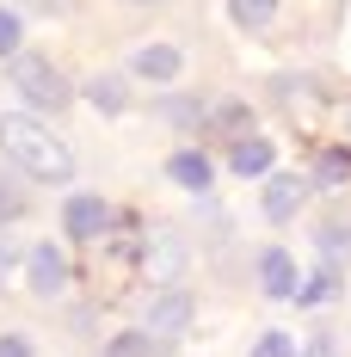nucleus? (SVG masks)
<instances>
[{"mask_svg":"<svg viewBox=\"0 0 351 357\" xmlns=\"http://www.w3.org/2000/svg\"><path fill=\"white\" fill-rule=\"evenodd\" d=\"M0 154L37 185H68L74 178V154L56 130H43L37 111H0Z\"/></svg>","mask_w":351,"mask_h":357,"instance_id":"nucleus-1","label":"nucleus"},{"mask_svg":"<svg viewBox=\"0 0 351 357\" xmlns=\"http://www.w3.org/2000/svg\"><path fill=\"white\" fill-rule=\"evenodd\" d=\"M13 86H19V99L31 111H62L68 105V80L50 68L43 56H13Z\"/></svg>","mask_w":351,"mask_h":357,"instance_id":"nucleus-2","label":"nucleus"},{"mask_svg":"<svg viewBox=\"0 0 351 357\" xmlns=\"http://www.w3.org/2000/svg\"><path fill=\"white\" fill-rule=\"evenodd\" d=\"M191 326V296L185 289H154V302H148V314H142V333L148 339H179Z\"/></svg>","mask_w":351,"mask_h":357,"instance_id":"nucleus-3","label":"nucleus"},{"mask_svg":"<svg viewBox=\"0 0 351 357\" xmlns=\"http://www.w3.org/2000/svg\"><path fill=\"white\" fill-rule=\"evenodd\" d=\"M25 284H31V296H43V302L68 289V259H62L56 241H37V247L25 252Z\"/></svg>","mask_w":351,"mask_h":357,"instance_id":"nucleus-4","label":"nucleus"},{"mask_svg":"<svg viewBox=\"0 0 351 357\" xmlns=\"http://www.w3.org/2000/svg\"><path fill=\"white\" fill-rule=\"evenodd\" d=\"M62 228H68L74 241H99L111 228V204L93 197V191H80V197H68V210H62Z\"/></svg>","mask_w":351,"mask_h":357,"instance_id":"nucleus-5","label":"nucleus"},{"mask_svg":"<svg viewBox=\"0 0 351 357\" xmlns=\"http://www.w3.org/2000/svg\"><path fill=\"white\" fill-rule=\"evenodd\" d=\"M130 74L136 80H154V86H173L179 74H185V56H179L173 43H142L136 56H130Z\"/></svg>","mask_w":351,"mask_h":357,"instance_id":"nucleus-6","label":"nucleus"},{"mask_svg":"<svg viewBox=\"0 0 351 357\" xmlns=\"http://www.w3.org/2000/svg\"><path fill=\"white\" fill-rule=\"evenodd\" d=\"M302 197H308V185H302V178H290V173H278V178H265L259 210L271 215V222H290V215L302 210Z\"/></svg>","mask_w":351,"mask_h":357,"instance_id":"nucleus-7","label":"nucleus"},{"mask_svg":"<svg viewBox=\"0 0 351 357\" xmlns=\"http://www.w3.org/2000/svg\"><path fill=\"white\" fill-rule=\"evenodd\" d=\"M179 271H185V241H179V234H154V241H148V278L173 289Z\"/></svg>","mask_w":351,"mask_h":357,"instance_id":"nucleus-8","label":"nucleus"},{"mask_svg":"<svg viewBox=\"0 0 351 357\" xmlns=\"http://www.w3.org/2000/svg\"><path fill=\"white\" fill-rule=\"evenodd\" d=\"M228 167H234L241 178H265L271 167H278V148L265 142V136H241V142L228 148Z\"/></svg>","mask_w":351,"mask_h":357,"instance_id":"nucleus-9","label":"nucleus"},{"mask_svg":"<svg viewBox=\"0 0 351 357\" xmlns=\"http://www.w3.org/2000/svg\"><path fill=\"white\" fill-rule=\"evenodd\" d=\"M259 289H265V296H296V259H290V252L283 247H265L259 252Z\"/></svg>","mask_w":351,"mask_h":357,"instance_id":"nucleus-10","label":"nucleus"},{"mask_svg":"<svg viewBox=\"0 0 351 357\" xmlns=\"http://www.w3.org/2000/svg\"><path fill=\"white\" fill-rule=\"evenodd\" d=\"M167 178H173L179 191H210V160L197 148H179L173 160H167Z\"/></svg>","mask_w":351,"mask_h":357,"instance_id":"nucleus-11","label":"nucleus"},{"mask_svg":"<svg viewBox=\"0 0 351 357\" xmlns=\"http://www.w3.org/2000/svg\"><path fill=\"white\" fill-rule=\"evenodd\" d=\"M228 19H234L241 31H265V25L278 19V0H228Z\"/></svg>","mask_w":351,"mask_h":357,"instance_id":"nucleus-12","label":"nucleus"},{"mask_svg":"<svg viewBox=\"0 0 351 357\" xmlns=\"http://www.w3.org/2000/svg\"><path fill=\"white\" fill-rule=\"evenodd\" d=\"M87 99H93L99 111H124V105H130V93H124V80H117V74H99V80H87Z\"/></svg>","mask_w":351,"mask_h":357,"instance_id":"nucleus-13","label":"nucleus"},{"mask_svg":"<svg viewBox=\"0 0 351 357\" xmlns=\"http://www.w3.org/2000/svg\"><path fill=\"white\" fill-rule=\"evenodd\" d=\"M333 289H339V271H333V265H320L315 278L296 289V302H302V308H320V302H333Z\"/></svg>","mask_w":351,"mask_h":357,"instance_id":"nucleus-14","label":"nucleus"},{"mask_svg":"<svg viewBox=\"0 0 351 357\" xmlns=\"http://www.w3.org/2000/svg\"><path fill=\"white\" fill-rule=\"evenodd\" d=\"M351 178V154H339V148H327L315 160V185H345Z\"/></svg>","mask_w":351,"mask_h":357,"instance_id":"nucleus-15","label":"nucleus"},{"mask_svg":"<svg viewBox=\"0 0 351 357\" xmlns=\"http://www.w3.org/2000/svg\"><path fill=\"white\" fill-rule=\"evenodd\" d=\"M315 247L327 252V259H339V252L351 247V222H320V228H315Z\"/></svg>","mask_w":351,"mask_h":357,"instance_id":"nucleus-16","label":"nucleus"},{"mask_svg":"<svg viewBox=\"0 0 351 357\" xmlns=\"http://www.w3.org/2000/svg\"><path fill=\"white\" fill-rule=\"evenodd\" d=\"M99 357H154V339H148V333H117Z\"/></svg>","mask_w":351,"mask_h":357,"instance_id":"nucleus-17","label":"nucleus"},{"mask_svg":"<svg viewBox=\"0 0 351 357\" xmlns=\"http://www.w3.org/2000/svg\"><path fill=\"white\" fill-rule=\"evenodd\" d=\"M253 357H296V339L290 333H259L253 339Z\"/></svg>","mask_w":351,"mask_h":357,"instance_id":"nucleus-18","label":"nucleus"},{"mask_svg":"<svg viewBox=\"0 0 351 357\" xmlns=\"http://www.w3.org/2000/svg\"><path fill=\"white\" fill-rule=\"evenodd\" d=\"M19 37H25L19 13H0V56H19Z\"/></svg>","mask_w":351,"mask_h":357,"instance_id":"nucleus-19","label":"nucleus"},{"mask_svg":"<svg viewBox=\"0 0 351 357\" xmlns=\"http://www.w3.org/2000/svg\"><path fill=\"white\" fill-rule=\"evenodd\" d=\"M0 357H37L25 333H0Z\"/></svg>","mask_w":351,"mask_h":357,"instance_id":"nucleus-20","label":"nucleus"},{"mask_svg":"<svg viewBox=\"0 0 351 357\" xmlns=\"http://www.w3.org/2000/svg\"><path fill=\"white\" fill-rule=\"evenodd\" d=\"M160 117H173V123H191V117H197V105H191V99H167V105H160Z\"/></svg>","mask_w":351,"mask_h":357,"instance_id":"nucleus-21","label":"nucleus"},{"mask_svg":"<svg viewBox=\"0 0 351 357\" xmlns=\"http://www.w3.org/2000/svg\"><path fill=\"white\" fill-rule=\"evenodd\" d=\"M302 357H333V333H315V339H308V351Z\"/></svg>","mask_w":351,"mask_h":357,"instance_id":"nucleus-22","label":"nucleus"},{"mask_svg":"<svg viewBox=\"0 0 351 357\" xmlns=\"http://www.w3.org/2000/svg\"><path fill=\"white\" fill-rule=\"evenodd\" d=\"M13 215H19V197H13V191H6V185H0V228H6V222H13Z\"/></svg>","mask_w":351,"mask_h":357,"instance_id":"nucleus-23","label":"nucleus"},{"mask_svg":"<svg viewBox=\"0 0 351 357\" xmlns=\"http://www.w3.org/2000/svg\"><path fill=\"white\" fill-rule=\"evenodd\" d=\"M13 265H19V252H13L6 241H0V284H6V271H13Z\"/></svg>","mask_w":351,"mask_h":357,"instance_id":"nucleus-24","label":"nucleus"},{"mask_svg":"<svg viewBox=\"0 0 351 357\" xmlns=\"http://www.w3.org/2000/svg\"><path fill=\"white\" fill-rule=\"evenodd\" d=\"M136 6H154V0H136Z\"/></svg>","mask_w":351,"mask_h":357,"instance_id":"nucleus-25","label":"nucleus"}]
</instances>
